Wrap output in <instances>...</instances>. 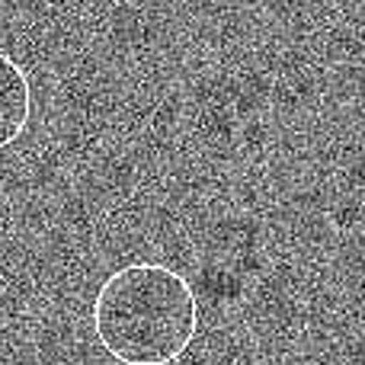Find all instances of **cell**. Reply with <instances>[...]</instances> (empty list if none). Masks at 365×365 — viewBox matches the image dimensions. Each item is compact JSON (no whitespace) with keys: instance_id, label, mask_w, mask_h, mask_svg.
Wrapping results in <instances>:
<instances>
[{"instance_id":"6da1fadb","label":"cell","mask_w":365,"mask_h":365,"mask_svg":"<svg viewBox=\"0 0 365 365\" xmlns=\"http://www.w3.org/2000/svg\"><path fill=\"white\" fill-rule=\"evenodd\" d=\"M93 336L119 365H173L199 334V298L164 263H128L93 298Z\"/></svg>"},{"instance_id":"7a4b0ae2","label":"cell","mask_w":365,"mask_h":365,"mask_svg":"<svg viewBox=\"0 0 365 365\" xmlns=\"http://www.w3.org/2000/svg\"><path fill=\"white\" fill-rule=\"evenodd\" d=\"M32 119V83L23 64L0 51V151L16 145Z\"/></svg>"}]
</instances>
